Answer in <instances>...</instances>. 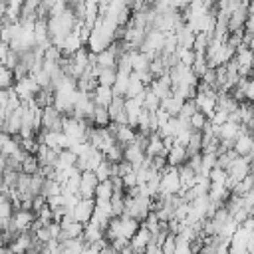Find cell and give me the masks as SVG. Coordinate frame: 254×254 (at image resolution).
Listing matches in <instances>:
<instances>
[{
    "label": "cell",
    "mask_w": 254,
    "mask_h": 254,
    "mask_svg": "<svg viewBox=\"0 0 254 254\" xmlns=\"http://www.w3.org/2000/svg\"><path fill=\"white\" fill-rule=\"evenodd\" d=\"M79 254H99V248H97L95 244H89V242H85Z\"/></svg>",
    "instance_id": "48"
},
{
    "label": "cell",
    "mask_w": 254,
    "mask_h": 254,
    "mask_svg": "<svg viewBox=\"0 0 254 254\" xmlns=\"http://www.w3.org/2000/svg\"><path fill=\"white\" fill-rule=\"evenodd\" d=\"M60 254H79V252H73V250H69V248H64L62 246V252Z\"/></svg>",
    "instance_id": "51"
},
{
    "label": "cell",
    "mask_w": 254,
    "mask_h": 254,
    "mask_svg": "<svg viewBox=\"0 0 254 254\" xmlns=\"http://www.w3.org/2000/svg\"><path fill=\"white\" fill-rule=\"evenodd\" d=\"M111 171H113V163H111V161H107L105 157H103V159H101V163L93 169V173H95L97 181H107V179H111Z\"/></svg>",
    "instance_id": "28"
},
{
    "label": "cell",
    "mask_w": 254,
    "mask_h": 254,
    "mask_svg": "<svg viewBox=\"0 0 254 254\" xmlns=\"http://www.w3.org/2000/svg\"><path fill=\"white\" fill-rule=\"evenodd\" d=\"M38 169H40V163H38L36 155H26V157L20 161V173L34 175V173H38Z\"/></svg>",
    "instance_id": "27"
},
{
    "label": "cell",
    "mask_w": 254,
    "mask_h": 254,
    "mask_svg": "<svg viewBox=\"0 0 254 254\" xmlns=\"http://www.w3.org/2000/svg\"><path fill=\"white\" fill-rule=\"evenodd\" d=\"M113 194V187H111V181H99L95 185V190H93V198H111Z\"/></svg>",
    "instance_id": "33"
},
{
    "label": "cell",
    "mask_w": 254,
    "mask_h": 254,
    "mask_svg": "<svg viewBox=\"0 0 254 254\" xmlns=\"http://www.w3.org/2000/svg\"><path fill=\"white\" fill-rule=\"evenodd\" d=\"M0 254H14V252H12L8 246H2V248H0Z\"/></svg>",
    "instance_id": "50"
},
{
    "label": "cell",
    "mask_w": 254,
    "mask_h": 254,
    "mask_svg": "<svg viewBox=\"0 0 254 254\" xmlns=\"http://www.w3.org/2000/svg\"><path fill=\"white\" fill-rule=\"evenodd\" d=\"M97 83L99 85H113V79H115V69L111 67H105V69H97V75H95Z\"/></svg>",
    "instance_id": "37"
},
{
    "label": "cell",
    "mask_w": 254,
    "mask_h": 254,
    "mask_svg": "<svg viewBox=\"0 0 254 254\" xmlns=\"http://www.w3.org/2000/svg\"><path fill=\"white\" fill-rule=\"evenodd\" d=\"M187 157H189L187 155V147L185 145H179V143H173L167 149V155H165L169 167H181V165H185L187 163Z\"/></svg>",
    "instance_id": "11"
},
{
    "label": "cell",
    "mask_w": 254,
    "mask_h": 254,
    "mask_svg": "<svg viewBox=\"0 0 254 254\" xmlns=\"http://www.w3.org/2000/svg\"><path fill=\"white\" fill-rule=\"evenodd\" d=\"M206 123H208V119H206V115L200 113V111H194V113L189 117V127H190L192 131H202Z\"/></svg>",
    "instance_id": "35"
},
{
    "label": "cell",
    "mask_w": 254,
    "mask_h": 254,
    "mask_svg": "<svg viewBox=\"0 0 254 254\" xmlns=\"http://www.w3.org/2000/svg\"><path fill=\"white\" fill-rule=\"evenodd\" d=\"M163 254H173L175 252V234H167V238L161 242Z\"/></svg>",
    "instance_id": "44"
},
{
    "label": "cell",
    "mask_w": 254,
    "mask_h": 254,
    "mask_svg": "<svg viewBox=\"0 0 254 254\" xmlns=\"http://www.w3.org/2000/svg\"><path fill=\"white\" fill-rule=\"evenodd\" d=\"M206 67H208V64H206L204 54H196V56H194V62L190 64V71H192L196 77H200V75L206 71Z\"/></svg>",
    "instance_id": "36"
},
{
    "label": "cell",
    "mask_w": 254,
    "mask_h": 254,
    "mask_svg": "<svg viewBox=\"0 0 254 254\" xmlns=\"http://www.w3.org/2000/svg\"><path fill=\"white\" fill-rule=\"evenodd\" d=\"M60 192H62V185H60L56 179H50V177L44 181L42 190H40V194L46 196V198H48V196H54V194H60Z\"/></svg>",
    "instance_id": "29"
},
{
    "label": "cell",
    "mask_w": 254,
    "mask_h": 254,
    "mask_svg": "<svg viewBox=\"0 0 254 254\" xmlns=\"http://www.w3.org/2000/svg\"><path fill=\"white\" fill-rule=\"evenodd\" d=\"M177 171H179V179H181V187H183V190L190 189V187L194 185L196 173H194L192 169H189L187 165H181V167H177Z\"/></svg>",
    "instance_id": "24"
},
{
    "label": "cell",
    "mask_w": 254,
    "mask_h": 254,
    "mask_svg": "<svg viewBox=\"0 0 254 254\" xmlns=\"http://www.w3.org/2000/svg\"><path fill=\"white\" fill-rule=\"evenodd\" d=\"M183 97L179 95V93H175L173 89H171V93L167 95V97H163L161 99V103H159V107L161 109H165L171 117H175V115H179V111H181V105H183Z\"/></svg>",
    "instance_id": "16"
},
{
    "label": "cell",
    "mask_w": 254,
    "mask_h": 254,
    "mask_svg": "<svg viewBox=\"0 0 254 254\" xmlns=\"http://www.w3.org/2000/svg\"><path fill=\"white\" fill-rule=\"evenodd\" d=\"M232 151H234L238 157H252L254 143H252L250 131H244V133L236 135V139L232 141Z\"/></svg>",
    "instance_id": "10"
},
{
    "label": "cell",
    "mask_w": 254,
    "mask_h": 254,
    "mask_svg": "<svg viewBox=\"0 0 254 254\" xmlns=\"http://www.w3.org/2000/svg\"><path fill=\"white\" fill-rule=\"evenodd\" d=\"M121 183H123V190H125V189H131V187H137V177H135L133 169L121 177Z\"/></svg>",
    "instance_id": "45"
},
{
    "label": "cell",
    "mask_w": 254,
    "mask_h": 254,
    "mask_svg": "<svg viewBox=\"0 0 254 254\" xmlns=\"http://www.w3.org/2000/svg\"><path fill=\"white\" fill-rule=\"evenodd\" d=\"M103 157H105L107 161H111V163H119V161L123 159V145L115 141L111 147H107V149L103 151Z\"/></svg>",
    "instance_id": "32"
},
{
    "label": "cell",
    "mask_w": 254,
    "mask_h": 254,
    "mask_svg": "<svg viewBox=\"0 0 254 254\" xmlns=\"http://www.w3.org/2000/svg\"><path fill=\"white\" fill-rule=\"evenodd\" d=\"M12 89H14V93L20 97V101L24 103V101H28V99H32V97L36 95V91L40 89V85L36 83V79H34L30 73H26V75L14 79Z\"/></svg>",
    "instance_id": "4"
},
{
    "label": "cell",
    "mask_w": 254,
    "mask_h": 254,
    "mask_svg": "<svg viewBox=\"0 0 254 254\" xmlns=\"http://www.w3.org/2000/svg\"><path fill=\"white\" fill-rule=\"evenodd\" d=\"M97 183L99 181L93 171H81L79 173V189H77L79 198H93V190H95Z\"/></svg>",
    "instance_id": "6"
},
{
    "label": "cell",
    "mask_w": 254,
    "mask_h": 254,
    "mask_svg": "<svg viewBox=\"0 0 254 254\" xmlns=\"http://www.w3.org/2000/svg\"><path fill=\"white\" fill-rule=\"evenodd\" d=\"M250 190H254V175L252 173L246 175V177H242L240 181H236V185L230 189V192L232 194H238V196H242V194H246Z\"/></svg>",
    "instance_id": "21"
},
{
    "label": "cell",
    "mask_w": 254,
    "mask_h": 254,
    "mask_svg": "<svg viewBox=\"0 0 254 254\" xmlns=\"http://www.w3.org/2000/svg\"><path fill=\"white\" fill-rule=\"evenodd\" d=\"M62 125V113L54 107H42V119H40V129H60Z\"/></svg>",
    "instance_id": "9"
},
{
    "label": "cell",
    "mask_w": 254,
    "mask_h": 254,
    "mask_svg": "<svg viewBox=\"0 0 254 254\" xmlns=\"http://www.w3.org/2000/svg\"><path fill=\"white\" fill-rule=\"evenodd\" d=\"M99 254H117V250L111 244H105L103 248H99Z\"/></svg>",
    "instance_id": "49"
},
{
    "label": "cell",
    "mask_w": 254,
    "mask_h": 254,
    "mask_svg": "<svg viewBox=\"0 0 254 254\" xmlns=\"http://www.w3.org/2000/svg\"><path fill=\"white\" fill-rule=\"evenodd\" d=\"M89 97H91V101H93V105H97V107H107L109 103H111V99H113V91H111V87L109 85H95L93 87V91L89 93Z\"/></svg>",
    "instance_id": "14"
},
{
    "label": "cell",
    "mask_w": 254,
    "mask_h": 254,
    "mask_svg": "<svg viewBox=\"0 0 254 254\" xmlns=\"http://www.w3.org/2000/svg\"><path fill=\"white\" fill-rule=\"evenodd\" d=\"M143 91H145L143 81L131 71V73H129V81H127V89H125V97H137V95H141Z\"/></svg>",
    "instance_id": "22"
},
{
    "label": "cell",
    "mask_w": 254,
    "mask_h": 254,
    "mask_svg": "<svg viewBox=\"0 0 254 254\" xmlns=\"http://www.w3.org/2000/svg\"><path fill=\"white\" fill-rule=\"evenodd\" d=\"M14 85V71L8 67H0V89H10Z\"/></svg>",
    "instance_id": "39"
},
{
    "label": "cell",
    "mask_w": 254,
    "mask_h": 254,
    "mask_svg": "<svg viewBox=\"0 0 254 254\" xmlns=\"http://www.w3.org/2000/svg\"><path fill=\"white\" fill-rule=\"evenodd\" d=\"M89 123H91L93 127H107V125L111 123V121H109L107 107H97V105H95V109H93V113H91Z\"/></svg>",
    "instance_id": "23"
},
{
    "label": "cell",
    "mask_w": 254,
    "mask_h": 254,
    "mask_svg": "<svg viewBox=\"0 0 254 254\" xmlns=\"http://www.w3.org/2000/svg\"><path fill=\"white\" fill-rule=\"evenodd\" d=\"M151 210V196L139 192L137 187V194H125V204H123V214L135 218L139 224L145 220V216Z\"/></svg>",
    "instance_id": "1"
},
{
    "label": "cell",
    "mask_w": 254,
    "mask_h": 254,
    "mask_svg": "<svg viewBox=\"0 0 254 254\" xmlns=\"http://www.w3.org/2000/svg\"><path fill=\"white\" fill-rule=\"evenodd\" d=\"M127 81H129V73H127V71H119V69H115V79H113V85H111V91H113V95L125 97Z\"/></svg>",
    "instance_id": "20"
},
{
    "label": "cell",
    "mask_w": 254,
    "mask_h": 254,
    "mask_svg": "<svg viewBox=\"0 0 254 254\" xmlns=\"http://www.w3.org/2000/svg\"><path fill=\"white\" fill-rule=\"evenodd\" d=\"M32 242H34V234H32L30 230H26V232H18V234L10 240L8 248H10L14 254H26V250L32 246Z\"/></svg>",
    "instance_id": "12"
},
{
    "label": "cell",
    "mask_w": 254,
    "mask_h": 254,
    "mask_svg": "<svg viewBox=\"0 0 254 254\" xmlns=\"http://www.w3.org/2000/svg\"><path fill=\"white\" fill-rule=\"evenodd\" d=\"M52 101H54V89H52V87H42V89H38L36 95H34V103H36L40 109L52 105Z\"/></svg>",
    "instance_id": "25"
},
{
    "label": "cell",
    "mask_w": 254,
    "mask_h": 254,
    "mask_svg": "<svg viewBox=\"0 0 254 254\" xmlns=\"http://www.w3.org/2000/svg\"><path fill=\"white\" fill-rule=\"evenodd\" d=\"M238 117H240V123L242 125H246L248 129H252V103L250 101L238 103Z\"/></svg>",
    "instance_id": "26"
},
{
    "label": "cell",
    "mask_w": 254,
    "mask_h": 254,
    "mask_svg": "<svg viewBox=\"0 0 254 254\" xmlns=\"http://www.w3.org/2000/svg\"><path fill=\"white\" fill-rule=\"evenodd\" d=\"M18 143H20L22 151H24V153H28V155H36L38 145H40V141L36 139V135H34V137H24V139H18Z\"/></svg>",
    "instance_id": "38"
},
{
    "label": "cell",
    "mask_w": 254,
    "mask_h": 254,
    "mask_svg": "<svg viewBox=\"0 0 254 254\" xmlns=\"http://www.w3.org/2000/svg\"><path fill=\"white\" fill-rule=\"evenodd\" d=\"M208 40H210V36L206 32H194V40H192V46H190L194 50V54H204V50L208 46Z\"/></svg>",
    "instance_id": "30"
},
{
    "label": "cell",
    "mask_w": 254,
    "mask_h": 254,
    "mask_svg": "<svg viewBox=\"0 0 254 254\" xmlns=\"http://www.w3.org/2000/svg\"><path fill=\"white\" fill-rule=\"evenodd\" d=\"M194 111H196L194 101H192V99H185V101H183V105H181V111H179V115H177V117H181V119L189 121V117H190Z\"/></svg>",
    "instance_id": "40"
},
{
    "label": "cell",
    "mask_w": 254,
    "mask_h": 254,
    "mask_svg": "<svg viewBox=\"0 0 254 254\" xmlns=\"http://www.w3.org/2000/svg\"><path fill=\"white\" fill-rule=\"evenodd\" d=\"M200 145H202V133L200 131H190V137H189V143H187V155L198 153Z\"/></svg>",
    "instance_id": "34"
},
{
    "label": "cell",
    "mask_w": 254,
    "mask_h": 254,
    "mask_svg": "<svg viewBox=\"0 0 254 254\" xmlns=\"http://www.w3.org/2000/svg\"><path fill=\"white\" fill-rule=\"evenodd\" d=\"M147 87H149L159 99H163V97H167V95L171 93V79H169L167 73H163V75H159V77H153Z\"/></svg>",
    "instance_id": "15"
},
{
    "label": "cell",
    "mask_w": 254,
    "mask_h": 254,
    "mask_svg": "<svg viewBox=\"0 0 254 254\" xmlns=\"http://www.w3.org/2000/svg\"><path fill=\"white\" fill-rule=\"evenodd\" d=\"M93 204H95L93 198H79V200L75 202V206L69 210L71 216H73V220L85 224V222L91 218V214H93Z\"/></svg>",
    "instance_id": "7"
},
{
    "label": "cell",
    "mask_w": 254,
    "mask_h": 254,
    "mask_svg": "<svg viewBox=\"0 0 254 254\" xmlns=\"http://www.w3.org/2000/svg\"><path fill=\"white\" fill-rule=\"evenodd\" d=\"M224 121H228V113L222 111V109H218V107H216V109L212 111V115L208 117V123H210V125H222Z\"/></svg>",
    "instance_id": "43"
},
{
    "label": "cell",
    "mask_w": 254,
    "mask_h": 254,
    "mask_svg": "<svg viewBox=\"0 0 254 254\" xmlns=\"http://www.w3.org/2000/svg\"><path fill=\"white\" fill-rule=\"evenodd\" d=\"M83 46H85V44H83V40H81L75 32H69V34L62 40V44H60V48H58V50L62 52V56H65V58H67V56H73V54H75L77 50H81Z\"/></svg>",
    "instance_id": "13"
},
{
    "label": "cell",
    "mask_w": 254,
    "mask_h": 254,
    "mask_svg": "<svg viewBox=\"0 0 254 254\" xmlns=\"http://www.w3.org/2000/svg\"><path fill=\"white\" fill-rule=\"evenodd\" d=\"M42 206H46V196H42V194H34V196H32V210L38 212Z\"/></svg>",
    "instance_id": "46"
},
{
    "label": "cell",
    "mask_w": 254,
    "mask_h": 254,
    "mask_svg": "<svg viewBox=\"0 0 254 254\" xmlns=\"http://www.w3.org/2000/svg\"><path fill=\"white\" fill-rule=\"evenodd\" d=\"M145 159V147L139 145L135 139L127 145H123V161H127L131 167H137Z\"/></svg>",
    "instance_id": "8"
},
{
    "label": "cell",
    "mask_w": 254,
    "mask_h": 254,
    "mask_svg": "<svg viewBox=\"0 0 254 254\" xmlns=\"http://www.w3.org/2000/svg\"><path fill=\"white\" fill-rule=\"evenodd\" d=\"M159 103H161V99H159L149 87H145V91H143V109H147V111H157V109H159Z\"/></svg>",
    "instance_id": "31"
},
{
    "label": "cell",
    "mask_w": 254,
    "mask_h": 254,
    "mask_svg": "<svg viewBox=\"0 0 254 254\" xmlns=\"http://www.w3.org/2000/svg\"><path fill=\"white\" fill-rule=\"evenodd\" d=\"M163 42H165V32H161L157 28H149L143 36V42H141L139 50L153 60L155 56H159L163 52Z\"/></svg>",
    "instance_id": "3"
},
{
    "label": "cell",
    "mask_w": 254,
    "mask_h": 254,
    "mask_svg": "<svg viewBox=\"0 0 254 254\" xmlns=\"http://www.w3.org/2000/svg\"><path fill=\"white\" fill-rule=\"evenodd\" d=\"M250 159L252 157H234L232 159V163L228 165V169H226V175L228 177H232L234 181H240L242 177H246V175H250L252 173V165H250Z\"/></svg>",
    "instance_id": "5"
},
{
    "label": "cell",
    "mask_w": 254,
    "mask_h": 254,
    "mask_svg": "<svg viewBox=\"0 0 254 254\" xmlns=\"http://www.w3.org/2000/svg\"><path fill=\"white\" fill-rule=\"evenodd\" d=\"M12 212H14L12 200H10V198H2V200H0V220H10Z\"/></svg>",
    "instance_id": "41"
},
{
    "label": "cell",
    "mask_w": 254,
    "mask_h": 254,
    "mask_svg": "<svg viewBox=\"0 0 254 254\" xmlns=\"http://www.w3.org/2000/svg\"><path fill=\"white\" fill-rule=\"evenodd\" d=\"M103 230H105V228H103L99 222L87 220V222L83 224V234H81V238H83V242H95V240L103 238Z\"/></svg>",
    "instance_id": "19"
},
{
    "label": "cell",
    "mask_w": 254,
    "mask_h": 254,
    "mask_svg": "<svg viewBox=\"0 0 254 254\" xmlns=\"http://www.w3.org/2000/svg\"><path fill=\"white\" fill-rule=\"evenodd\" d=\"M129 60H131V71H147L151 58L143 54L141 50H129Z\"/></svg>",
    "instance_id": "18"
},
{
    "label": "cell",
    "mask_w": 254,
    "mask_h": 254,
    "mask_svg": "<svg viewBox=\"0 0 254 254\" xmlns=\"http://www.w3.org/2000/svg\"><path fill=\"white\" fill-rule=\"evenodd\" d=\"M2 198H8V196H6V194H4L2 190H0V200H2Z\"/></svg>",
    "instance_id": "52"
},
{
    "label": "cell",
    "mask_w": 254,
    "mask_h": 254,
    "mask_svg": "<svg viewBox=\"0 0 254 254\" xmlns=\"http://www.w3.org/2000/svg\"><path fill=\"white\" fill-rule=\"evenodd\" d=\"M183 190L181 187V179H179V171L177 167H165L161 171V179H159V196H171V194H179Z\"/></svg>",
    "instance_id": "2"
},
{
    "label": "cell",
    "mask_w": 254,
    "mask_h": 254,
    "mask_svg": "<svg viewBox=\"0 0 254 254\" xmlns=\"http://www.w3.org/2000/svg\"><path fill=\"white\" fill-rule=\"evenodd\" d=\"M206 177H208L210 183H224V181H226V171L220 169V167H212Z\"/></svg>",
    "instance_id": "42"
},
{
    "label": "cell",
    "mask_w": 254,
    "mask_h": 254,
    "mask_svg": "<svg viewBox=\"0 0 254 254\" xmlns=\"http://www.w3.org/2000/svg\"><path fill=\"white\" fill-rule=\"evenodd\" d=\"M143 254H163V250H161V246H159V244L149 242V244L143 248Z\"/></svg>",
    "instance_id": "47"
},
{
    "label": "cell",
    "mask_w": 254,
    "mask_h": 254,
    "mask_svg": "<svg viewBox=\"0 0 254 254\" xmlns=\"http://www.w3.org/2000/svg\"><path fill=\"white\" fill-rule=\"evenodd\" d=\"M149 242H151V232H149L143 224H139L137 232L129 238V246H131V250H133V252H143V248H145Z\"/></svg>",
    "instance_id": "17"
}]
</instances>
